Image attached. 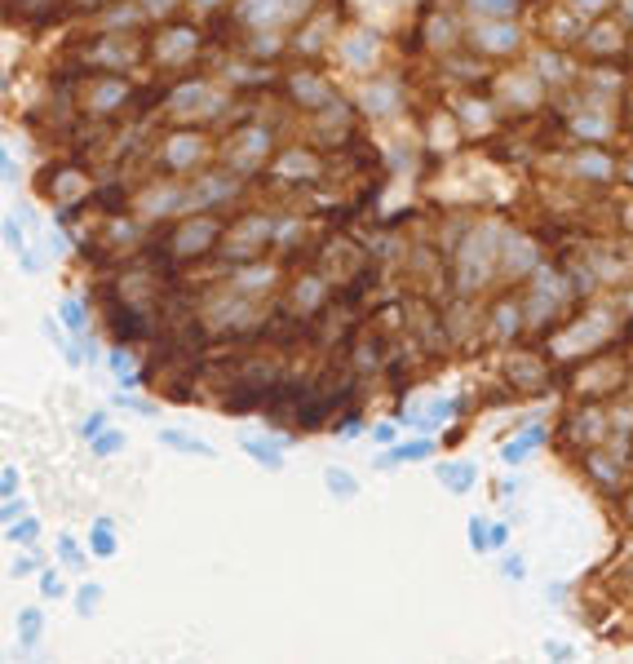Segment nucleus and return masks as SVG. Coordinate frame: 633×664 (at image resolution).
<instances>
[{"label": "nucleus", "mask_w": 633, "mask_h": 664, "mask_svg": "<svg viewBox=\"0 0 633 664\" xmlns=\"http://www.w3.org/2000/svg\"><path fill=\"white\" fill-rule=\"evenodd\" d=\"M328 483H333V492H337V496H341V492H345V496L355 492V478H350V474H341V470H328Z\"/></svg>", "instance_id": "1"}]
</instances>
